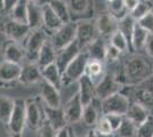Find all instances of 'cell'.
<instances>
[{
  "instance_id": "cell-45",
  "label": "cell",
  "mask_w": 153,
  "mask_h": 137,
  "mask_svg": "<svg viewBox=\"0 0 153 137\" xmlns=\"http://www.w3.org/2000/svg\"><path fill=\"white\" fill-rule=\"evenodd\" d=\"M55 137H74L73 136V130L70 127V124H65L61 129L56 131Z\"/></svg>"
},
{
  "instance_id": "cell-49",
  "label": "cell",
  "mask_w": 153,
  "mask_h": 137,
  "mask_svg": "<svg viewBox=\"0 0 153 137\" xmlns=\"http://www.w3.org/2000/svg\"><path fill=\"white\" fill-rule=\"evenodd\" d=\"M85 137H97V135H96L95 128H91L90 130H88V133H87V135H86Z\"/></svg>"
},
{
  "instance_id": "cell-3",
  "label": "cell",
  "mask_w": 153,
  "mask_h": 137,
  "mask_svg": "<svg viewBox=\"0 0 153 137\" xmlns=\"http://www.w3.org/2000/svg\"><path fill=\"white\" fill-rule=\"evenodd\" d=\"M7 130L10 137H22L26 127L25 117V99H15L13 113L8 121Z\"/></svg>"
},
{
  "instance_id": "cell-23",
  "label": "cell",
  "mask_w": 153,
  "mask_h": 137,
  "mask_svg": "<svg viewBox=\"0 0 153 137\" xmlns=\"http://www.w3.org/2000/svg\"><path fill=\"white\" fill-rule=\"evenodd\" d=\"M150 114H151V112L149 111L144 105L138 103V102L133 101V102H130L129 109L126 113V117L128 119H130L138 127L140 124H143L147 118L150 117Z\"/></svg>"
},
{
  "instance_id": "cell-53",
  "label": "cell",
  "mask_w": 153,
  "mask_h": 137,
  "mask_svg": "<svg viewBox=\"0 0 153 137\" xmlns=\"http://www.w3.org/2000/svg\"><path fill=\"white\" fill-rule=\"evenodd\" d=\"M108 1H111V0H108Z\"/></svg>"
},
{
  "instance_id": "cell-44",
  "label": "cell",
  "mask_w": 153,
  "mask_h": 137,
  "mask_svg": "<svg viewBox=\"0 0 153 137\" xmlns=\"http://www.w3.org/2000/svg\"><path fill=\"white\" fill-rule=\"evenodd\" d=\"M104 116H105V118L108 119V121L111 124L113 133L118 130V128L120 127L122 120H123V117H125V116L117 114V113H108V114H104Z\"/></svg>"
},
{
  "instance_id": "cell-19",
  "label": "cell",
  "mask_w": 153,
  "mask_h": 137,
  "mask_svg": "<svg viewBox=\"0 0 153 137\" xmlns=\"http://www.w3.org/2000/svg\"><path fill=\"white\" fill-rule=\"evenodd\" d=\"M64 23L51 9V7L46 2L42 5V29L48 36H51L56 30H58Z\"/></svg>"
},
{
  "instance_id": "cell-48",
  "label": "cell",
  "mask_w": 153,
  "mask_h": 137,
  "mask_svg": "<svg viewBox=\"0 0 153 137\" xmlns=\"http://www.w3.org/2000/svg\"><path fill=\"white\" fill-rule=\"evenodd\" d=\"M123 1H125V5H126V7H127V9L129 13L134 9L135 6H136L137 2H138V0H123Z\"/></svg>"
},
{
  "instance_id": "cell-33",
  "label": "cell",
  "mask_w": 153,
  "mask_h": 137,
  "mask_svg": "<svg viewBox=\"0 0 153 137\" xmlns=\"http://www.w3.org/2000/svg\"><path fill=\"white\" fill-rule=\"evenodd\" d=\"M27 0H19L17 4L9 12L10 19L27 24Z\"/></svg>"
},
{
  "instance_id": "cell-31",
  "label": "cell",
  "mask_w": 153,
  "mask_h": 137,
  "mask_svg": "<svg viewBox=\"0 0 153 137\" xmlns=\"http://www.w3.org/2000/svg\"><path fill=\"white\" fill-rule=\"evenodd\" d=\"M135 24H136V21L133 19V16L130 14H128L125 17H122L121 20L118 21L119 30L125 34L128 44H129V52L130 53H133L131 52V37H133V32H134Z\"/></svg>"
},
{
  "instance_id": "cell-5",
  "label": "cell",
  "mask_w": 153,
  "mask_h": 137,
  "mask_svg": "<svg viewBox=\"0 0 153 137\" xmlns=\"http://www.w3.org/2000/svg\"><path fill=\"white\" fill-rule=\"evenodd\" d=\"M47 40H48V34L42 27L30 31L23 45L25 50V59H27V62H37L39 52Z\"/></svg>"
},
{
  "instance_id": "cell-2",
  "label": "cell",
  "mask_w": 153,
  "mask_h": 137,
  "mask_svg": "<svg viewBox=\"0 0 153 137\" xmlns=\"http://www.w3.org/2000/svg\"><path fill=\"white\" fill-rule=\"evenodd\" d=\"M88 54L81 52L76 55V57L62 72V87H68L74 82H78L86 71V65L88 62Z\"/></svg>"
},
{
  "instance_id": "cell-1",
  "label": "cell",
  "mask_w": 153,
  "mask_h": 137,
  "mask_svg": "<svg viewBox=\"0 0 153 137\" xmlns=\"http://www.w3.org/2000/svg\"><path fill=\"white\" fill-rule=\"evenodd\" d=\"M127 77V86H135L149 79L153 73V64L142 55H131L122 63Z\"/></svg>"
},
{
  "instance_id": "cell-14",
  "label": "cell",
  "mask_w": 153,
  "mask_h": 137,
  "mask_svg": "<svg viewBox=\"0 0 153 137\" xmlns=\"http://www.w3.org/2000/svg\"><path fill=\"white\" fill-rule=\"evenodd\" d=\"M81 52V48L78 44V41L74 40L70 45L64 47L56 52V57H55V64L58 66L59 71L63 72L65 67L70 64L71 62L76 57V55Z\"/></svg>"
},
{
  "instance_id": "cell-12",
  "label": "cell",
  "mask_w": 153,
  "mask_h": 137,
  "mask_svg": "<svg viewBox=\"0 0 153 137\" xmlns=\"http://www.w3.org/2000/svg\"><path fill=\"white\" fill-rule=\"evenodd\" d=\"M97 37H98V32H97L95 23H91L88 21H81V22L76 23V40L78 41L81 50H83Z\"/></svg>"
},
{
  "instance_id": "cell-13",
  "label": "cell",
  "mask_w": 153,
  "mask_h": 137,
  "mask_svg": "<svg viewBox=\"0 0 153 137\" xmlns=\"http://www.w3.org/2000/svg\"><path fill=\"white\" fill-rule=\"evenodd\" d=\"M42 81L41 70L36 62H27L22 65L19 82L24 86L39 85Z\"/></svg>"
},
{
  "instance_id": "cell-39",
  "label": "cell",
  "mask_w": 153,
  "mask_h": 137,
  "mask_svg": "<svg viewBox=\"0 0 153 137\" xmlns=\"http://www.w3.org/2000/svg\"><path fill=\"white\" fill-rule=\"evenodd\" d=\"M136 137H153V114L137 127Z\"/></svg>"
},
{
  "instance_id": "cell-7",
  "label": "cell",
  "mask_w": 153,
  "mask_h": 137,
  "mask_svg": "<svg viewBox=\"0 0 153 137\" xmlns=\"http://www.w3.org/2000/svg\"><path fill=\"white\" fill-rule=\"evenodd\" d=\"M131 88L130 94L135 96V102L143 104L149 111L153 110V73L149 79L138 85L129 86ZM152 114V113H151Z\"/></svg>"
},
{
  "instance_id": "cell-52",
  "label": "cell",
  "mask_w": 153,
  "mask_h": 137,
  "mask_svg": "<svg viewBox=\"0 0 153 137\" xmlns=\"http://www.w3.org/2000/svg\"><path fill=\"white\" fill-rule=\"evenodd\" d=\"M4 8H5V5H4V0H0V12H4Z\"/></svg>"
},
{
  "instance_id": "cell-30",
  "label": "cell",
  "mask_w": 153,
  "mask_h": 137,
  "mask_svg": "<svg viewBox=\"0 0 153 137\" xmlns=\"http://www.w3.org/2000/svg\"><path fill=\"white\" fill-rule=\"evenodd\" d=\"M15 99L6 95H0V122L7 124L13 113Z\"/></svg>"
},
{
  "instance_id": "cell-34",
  "label": "cell",
  "mask_w": 153,
  "mask_h": 137,
  "mask_svg": "<svg viewBox=\"0 0 153 137\" xmlns=\"http://www.w3.org/2000/svg\"><path fill=\"white\" fill-rule=\"evenodd\" d=\"M70 15L82 16L90 9V0H66Z\"/></svg>"
},
{
  "instance_id": "cell-4",
  "label": "cell",
  "mask_w": 153,
  "mask_h": 137,
  "mask_svg": "<svg viewBox=\"0 0 153 137\" xmlns=\"http://www.w3.org/2000/svg\"><path fill=\"white\" fill-rule=\"evenodd\" d=\"M130 102L131 101L129 96L120 90L119 93H115L113 95L100 101L101 113L102 116L108 114V113H117V114L126 116Z\"/></svg>"
},
{
  "instance_id": "cell-54",
  "label": "cell",
  "mask_w": 153,
  "mask_h": 137,
  "mask_svg": "<svg viewBox=\"0 0 153 137\" xmlns=\"http://www.w3.org/2000/svg\"><path fill=\"white\" fill-rule=\"evenodd\" d=\"M76 137H79V136H76Z\"/></svg>"
},
{
  "instance_id": "cell-6",
  "label": "cell",
  "mask_w": 153,
  "mask_h": 137,
  "mask_svg": "<svg viewBox=\"0 0 153 137\" xmlns=\"http://www.w3.org/2000/svg\"><path fill=\"white\" fill-rule=\"evenodd\" d=\"M76 38V23L70 21L68 23H64L58 30L51 36V42L54 49L57 52L62 49L71 42H73Z\"/></svg>"
},
{
  "instance_id": "cell-20",
  "label": "cell",
  "mask_w": 153,
  "mask_h": 137,
  "mask_svg": "<svg viewBox=\"0 0 153 137\" xmlns=\"http://www.w3.org/2000/svg\"><path fill=\"white\" fill-rule=\"evenodd\" d=\"M78 85H79L78 94H79V97H80V101H81L83 106L97 99V97H96V85L90 80L89 77L83 74L82 77L79 79Z\"/></svg>"
},
{
  "instance_id": "cell-36",
  "label": "cell",
  "mask_w": 153,
  "mask_h": 137,
  "mask_svg": "<svg viewBox=\"0 0 153 137\" xmlns=\"http://www.w3.org/2000/svg\"><path fill=\"white\" fill-rule=\"evenodd\" d=\"M153 10V2L151 0H138L137 5L135 8L130 12V15L133 16L135 21H138L140 17H143L144 15Z\"/></svg>"
},
{
  "instance_id": "cell-32",
  "label": "cell",
  "mask_w": 153,
  "mask_h": 137,
  "mask_svg": "<svg viewBox=\"0 0 153 137\" xmlns=\"http://www.w3.org/2000/svg\"><path fill=\"white\" fill-rule=\"evenodd\" d=\"M47 2L63 23H68L72 21L70 12H69V7L65 0H48Z\"/></svg>"
},
{
  "instance_id": "cell-46",
  "label": "cell",
  "mask_w": 153,
  "mask_h": 137,
  "mask_svg": "<svg viewBox=\"0 0 153 137\" xmlns=\"http://www.w3.org/2000/svg\"><path fill=\"white\" fill-rule=\"evenodd\" d=\"M144 49L146 52L147 56L153 59V32L149 33L146 42H145V46H144Z\"/></svg>"
},
{
  "instance_id": "cell-16",
  "label": "cell",
  "mask_w": 153,
  "mask_h": 137,
  "mask_svg": "<svg viewBox=\"0 0 153 137\" xmlns=\"http://www.w3.org/2000/svg\"><path fill=\"white\" fill-rule=\"evenodd\" d=\"M95 25L97 29V32H98V36L103 37L104 39L110 38L119 29L118 20L110 13H103L102 15H100L96 20Z\"/></svg>"
},
{
  "instance_id": "cell-42",
  "label": "cell",
  "mask_w": 153,
  "mask_h": 137,
  "mask_svg": "<svg viewBox=\"0 0 153 137\" xmlns=\"http://www.w3.org/2000/svg\"><path fill=\"white\" fill-rule=\"evenodd\" d=\"M96 131L101 133V134H113V130H112V127L110 122L108 121V119L105 118V116H101L97 124L95 126Z\"/></svg>"
},
{
  "instance_id": "cell-10",
  "label": "cell",
  "mask_w": 153,
  "mask_h": 137,
  "mask_svg": "<svg viewBox=\"0 0 153 137\" xmlns=\"http://www.w3.org/2000/svg\"><path fill=\"white\" fill-rule=\"evenodd\" d=\"M25 117L26 126L30 129H34V130H37V128L45 120L44 109L40 107L36 98L25 99Z\"/></svg>"
},
{
  "instance_id": "cell-24",
  "label": "cell",
  "mask_w": 153,
  "mask_h": 137,
  "mask_svg": "<svg viewBox=\"0 0 153 137\" xmlns=\"http://www.w3.org/2000/svg\"><path fill=\"white\" fill-rule=\"evenodd\" d=\"M105 73H106V70H105L104 62L97 61V59H88L85 74L87 77H89V79L95 85L102 80V78L105 76Z\"/></svg>"
},
{
  "instance_id": "cell-11",
  "label": "cell",
  "mask_w": 153,
  "mask_h": 137,
  "mask_svg": "<svg viewBox=\"0 0 153 137\" xmlns=\"http://www.w3.org/2000/svg\"><path fill=\"white\" fill-rule=\"evenodd\" d=\"M122 88L123 87L115 80L113 73L106 72L102 80L98 84H96V97L97 99L102 101L115 93H119Z\"/></svg>"
},
{
  "instance_id": "cell-22",
  "label": "cell",
  "mask_w": 153,
  "mask_h": 137,
  "mask_svg": "<svg viewBox=\"0 0 153 137\" xmlns=\"http://www.w3.org/2000/svg\"><path fill=\"white\" fill-rule=\"evenodd\" d=\"M106 42L105 39L98 36L95 40H93L89 45L87 46L83 50L88 54L90 59H97L105 62V54H106Z\"/></svg>"
},
{
  "instance_id": "cell-15",
  "label": "cell",
  "mask_w": 153,
  "mask_h": 137,
  "mask_svg": "<svg viewBox=\"0 0 153 137\" xmlns=\"http://www.w3.org/2000/svg\"><path fill=\"white\" fill-rule=\"evenodd\" d=\"M82 110L83 105L80 101L79 94L76 91V94L66 102V104L63 106L64 117L66 120V124H71L79 122L81 120V117H82Z\"/></svg>"
},
{
  "instance_id": "cell-40",
  "label": "cell",
  "mask_w": 153,
  "mask_h": 137,
  "mask_svg": "<svg viewBox=\"0 0 153 137\" xmlns=\"http://www.w3.org/2000/svg\"><path fill=\"white\" fill-rule=\"evenodd\" d=\"M56 131L47 120H44L42 124L37 128V137H55Z\"/></svg>"
},
{
  "instance_id": "cell-51",
  "label": "cell",
  "mask_w": 153,
  "mask_h": 137,
  "mask_svg": "<svg viewBox=\"0 0 153 137\" xmlns=\"http://www.w3.org/2000/svg\"><path fill=\"white\" fill-rule=\"evenodd\" d=\"M27 1H32V2H37V4H39V5H44V4H46L48 0H27Z\"/></svg>"
},
{
  "instance_id": "cell-9",
  "label": "cell",
  "mask_w": 153,
  "mask_h": 137,
  "mask_svg": "<svg viewBox=\"0 0 153 137\" xmlns=\"http://www.w3.org/2000/svg\"><path fill=\"white\" fill-rule=\"evenodd\" d=\"M1 30L4 31L8 39L17 41V42H23L31 31V29L29 27L26 23H21V22L12 20V19L4 22Z\"/></svg>"
},
{
  "instance_id": "cell-43",
  "label": "cell",
  "mask_w": 153,
  "mask_h": 137,
  "mask_svg": "<svg viewBox=\"0 0 153 137\" xmlns=\"http://www.w3.org/2000/svg\"><path fill=\"white\" fill-rule=\"evenodd\" d=\"M136 22L138 25H140L143 29H145L147 32H153V12L147 13L146 15H144L143 17H140V20L136 21Z\"/></svg>"
},
{
  "instance_id": "cell-29",
  "label": "cell",
  "mask_w": 153,
  "mask_h": 137,
  "mask_svg": "<svg viewBox=\"0 0 153 137\" xmlns=\"http://www.w3.org/2000/svg\"><path fill=\"white\" fill-rule=\"evenodd\" d=\"M149 33L150 32H147L145 29H143L140 25H138L136 22L133 37H131V52H137V50L144 49Z\"/></svg>"
},
{
  "instance_id": "cell-38",
  "label": "cell",
  "mask_w": 153,
  "mask_h": 137,
  "mask_svg": "<svg viewBox=\"0 0 153 137\" xmlns=\"http://www.w3.org/2000/svg\"><path fill=\"white\" fill-rule=\"evenodd\" d=\"M110 44L118 48L121 53L129 52V44L125 37V34L118 29L111 37H110Z\"/></svg>"
},
{
  "instance_id": "cell-41",
  "label": "cell",
  "mask_w": 153,
  "mask_h": 137,
  "mask_svg": "<svg viewBox=\"0 0 153 137\" xmlns=\"http://www.w3.org/2000/svg\"><path fill=\"white\" fill-rule=\"evenodd\" d=\"M122 53L118 49V48H115L114 46H112L111 44H108L106 46V54H105V62L106 63H110V64H112V63H114V62H118L119 59H120V56H121Z\"/></svg>"
},
{
  "instance_id": "cell-27",
  "label": "cell",
  "mask_w": 153,
  "mask_h": 137,
  "mask_svg": "<svg viewBox=\"0 0 153 137\" xmlns=\"http://www.w3.org/2000/svg\"><path fill=\"white\" fill-rule=\"evenodd\" d=\"M55 57H56V50L54 49L51 40L48 39L45 42V45L42 46V48L40 49L36 63L38 64L40 69H44L51 63H55Z\"/></svg>"
},
{
  "instance_id": "cell-37",
  "label": "cell",
  "mask_w": 153,
  "mask_h": 137,
  "mask_svg": "<svg viewBox=\"0 0 153 137\" xmlns=\"http://www.w3.org/2000/svg\"><path fill=\"white\" fill-rule=\"evenodd\" d=\"M108 9H110L108 13L112 14L118 21L121 20L122 17H125L126 15L129 14L123 0H111V1H108Z\"/></svg>"
},
{
  "instance_id": "cell-47",
  "label": "cell",
  "mask_w": 153,
  "mask_h": 137,
  "mask_svg": "<svg viewBox=\"0 0 153 137\" xmlns=\"http://www.w3.org/2000/svg\"><path fill=\"white\" fill-rule=\"evenodd\" d=\"M17 1H19V0H4V5H5L4 12L9 13V12L14 8V6L17 4Z\"/></svg>"
},
{
  "instance_id": "cell-21",
  "label": "cell",
  "mask_w": 153,
  "mask_h": 137,
  "mask_svg": "<svg viewBox=\"0 0 153 137\" xmlns=\"http://www.w3.org/2000/svg\"><path fill=\"white\" fill-rule=\"evenodd\" d=\"M44 109V114H45V119L53 126V128L55 130L61 129L62 127H64L66 124V120L64 117V111L63 107H51L48 105L44 104L42 105Z\"/></svg>"
},
{
  "instance_id": "cell-18",
  "label": "cell",
  "mask_w": 153,
  "mask_h": 137,
  "mask_svg": "<svg viewBox=\"0 0 153 137\" xmlns=\"http://www.w3.org/2000/svg\"><path fill=\"white\" fill-rule=\"evenodd\" d=\"M40 98L42 99V103L51 107H59L62 106V99L59 95V89L51 85L45 80H42L40 84Z\"/></svg>"
},
{
  "instance_id": "cell-26",
  "label": "cell",
  "mask_w": 153,
  "mask_h": 137,
  "mask_svg": "<svg viewBox=\"0 0 153 137\" xmlns=\"http://www.w3.org/2000/svg\"><path fill=\"white\" fill-rule=\"evenodd\" d=\"M41 70L42 80L49 82L51 85L56 87L57 89H61L62 87V72L59 71L58 66L55 63H51L48 66H46Z\"/></svg>"
},
{
  "instance_id": "cell-25",
  "label": "cell",
  "mask_w": 153,
  "mask_h": 137,
  "mask_svg": "<svg viewBox=\"0 0 153 137\" xmlns=\"http://www.w3.org/2000/svg\"><path fill=\"white\" fill-rule=\"evenodd\" d=\"M27 25L31 30L42 27V5L27 2Z\"/></svg>"
},
{
  "instance_id": "cell-35",
  "label": "cell",
  "mask_w": 153,
  "mask_h": 137,
  "mask_svg": "<svg viewBox=\"0 0 153 137\" xmlns=\"http://www.w3.org/2000/svg\"><path fill=\"white\" fill-rule=\"evenodd\" d=\"M136 131H137V126L128 119L126 116L123 117L120 127L118 128V130L114 131L115 137H136Z\"/></svg>"
},
{
  "instance_id": "cell-50",
  "label": "cell",
  "mask_w": 153,
  "mask_h": 137,
  "mask_svg": "<svg viewBox=\"0 0 153 137\" xmlns=\"http://www.w3.org/2000/svg\"><path fill=\"white\" fill-rule=\"evenodd\" d=\"M95 130H96V129H95ZM96 135H97V137H115L114 133H113V134H101V133L96 131Z\"/></svg>"
},
{
  "instance_id": "cell-8",
  "label": "cell",
  "mask_w": 153,
  "mask_h": 137,
  "mask_svg": "<svg viewBox=\"0 0 153 137\" xmlns=\"http://www.w3.org/2000/svg\"><path fill=\"white\" fill-rule=\"evenodd\" d=\"M22 64L4 59L0 63V87L8 88L7 86H14L16 82H19Z\"/></svg>"
},
{
  "instance_id": "cell-28",
  "label": "cell",
  "mask_w": 153,
  "mask_h": 137,
  "mask_svg": "<svg viewBox=\"0 0 153 137\" xmlns=\"http://www.w3.org/2000/svg\"><path fill=\"white\" fill-rule=\"evenodd\" d=\"M96 101V99H95ZM95 101L91 102L89 104L85 105L82 110V117L81 120L86 126H88L90 128H95L96 124L100 119V112L101 107H97L95 105ZM102 114V113H101Z\"/></svg>"
},
{
  "instance_id": "cell-17",
  "label": "cell",
  "mask_w": 153,
  "mask_h": 137,
  "mask_svg": "<svg viewBox=\"0 0 153 137\" xmlns=\"http://www.w3.org/2000/svg\"><path fill=\"white\" fill-rule=\"evenodd\" d=\"M2 55L5 61L21 64L25 59V50L21 42L8 39L2 45Z\"/></svg>"
}]
</instances>
